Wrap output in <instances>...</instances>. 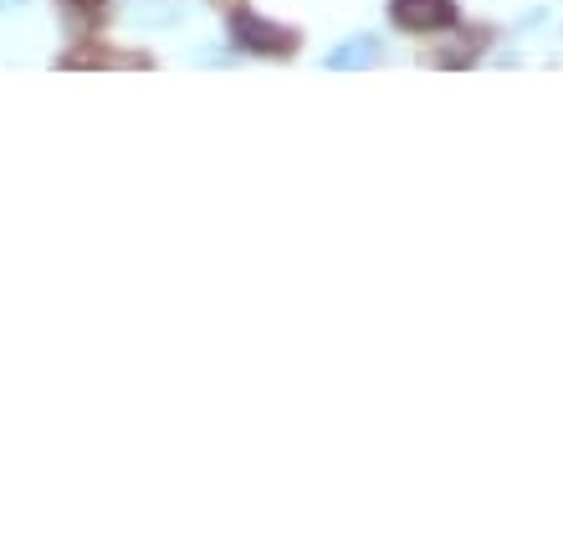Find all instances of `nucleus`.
I'll list each match as a JSON object with an SVG mask.
<instances>
[{"label":"nucleus","mask_w":563,"mask_h":558,"mask_svg":"<svg viewBox=\"0 0 563 558\" xmlns=\"http://www.w3.org/2000/svg\"><path fill=\"white\" fill-rule=\"evenodd\" d=\"M231 31H236V42L246 46V52H262V57H282V52H292L297 46L292 26L267 21V15H252V11H241L236 21H231Z\"/></svg>","instance_id":"1"},{"label":"nucleus","mask_w":563,"mask_h":558,"mask_svg":"<svg viewBox=\"0 0 563 558\" xmlns=\"http://www.w3.org/2000/svg\"><path fill=\"white\" fill-rule=\"evenodd\" d=\"M385 57V46H379V36H349V42H339L333 52L323 57V67H333V73H364V67H374V62Z\"/></svg>","instance_id":"3"},{"label":"nucleus","mask_w":563,"mask_h":558,"mask_svg":"<svg viewBox=\"0 0 563 558\" xmlns=\"http://www.w3.org/2000/svg\"><path fill=\"white\" fill-rule=\"evenodd\" d=\"M67 6H82V11H98L103 0H67Z\"/></svg>","instance_id":"5"},{"label":"nucleus","mask_w":563,"mask_h":558,"mask_svg":"<svg viewBox=\"0 0 563 558\" xmlns=\"http://www.w3.org/2000/svg\"><path fill=\"white\" fill-rule=\"evenodd\" d=\"M134 26H175L179 21V6L175 0H134Z\"/></svg>","instance_id":"4"},{"label":"nucleus","mask_w":563,"mask_h":558,"mask_svg":"<svg viewBox=\"0 0 563 558\" xmlns=\"http://www.w3.org/2000/svg\"><path fill=\"white\" fill-rule=\"evenodd\" d=\"M389 21L430 36V31H445L456 21V0H389Z\"/></svg>","instance_id":"2"},{"label":"nucleus","mask_w":563,"mask_h":558,"mask_svg":"<svg viewBox=\"0 0 563 558\" xmlns=\"http://www.w3.org/2000/svg\"><path fill=\"white\" fill-rule=\"evenodd\" d=\"M21 6H26V0H0V11H21Z\"/></svg>","instance_id":"6"}]
</instances>
